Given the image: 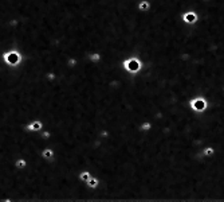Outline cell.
<instances>
[{
	"label": "cell",
	"mask_w": 224,
	"mask_h": 202,
	"mask_svg": "<svg viewBox=\"0 0 224 202\" xmlns=\"http://www.w3.org/2000/svg\"><path fill=\"white\" fill-rule=\"evenodd\" d=\"M208 107H209V102L204 96H195V97L188 100V109H189V112L196 113V115L205 113Z\"/></svg>",
	"instance_id": "cell-1"
},
{
	"label": "cell",
	"mask_w": 224,
	"mask_h": 202,
	"mask_svg": "<svg viewBox=\"0 0 224 202\" xmlns=\"http://www.w3.org/2000/svg\"><path fill=\"white\" fill-rule=\"evenodd\" d=\"M122 68L125 69L126 71H129L130 74L135 76V74H138L141 70H142L144 63H142V61H141L140 58H137V57H132V58H128V59L124 61Z\"/></svg>",
	"instance_id": "cell-2"
},
{
	"label": "cell",
	"mask_w": 224,
	"mask_h": 202,
	"mask_svg": "<svg viewBox=\"0 0 224 202\" xmlns=\"http://www.w3.org/2000/svg\"><path fill=\"white\" fill-rule=\"evenodd\" d=\"M3 59H4V62L7 63V65L16 66L22 61V57L19 55L18 51H8V53H5V54H4Z\"/></svg>",
	"instance_id": "cell-3"
},
{
	"label": "cell",
	"mask_w": 224,
	"mask_h": 202,
	"mask_svg": "<svg viewBox=\"0 0 224 202\" xmlns=\"http://www.w3.org/2000/svg\"><path fill=\"white\" fill-rule=\"evenodd\" d=\"M181 18H182V20H184L185 23H188V24H193V23H196V22L199 20L197 14L193 12V11H188V12L182 14Z\"/></svg>",
	"instance_id": "cell-4"
},
{
	"label": "cell",
	"mask_w": 224,
	"mask_h": 202,
	"mask_svg": "<svg viewBox=\"0 0 224 202\" xmlns=\"http://www.w3.org/2000/svg\"><path fill=\"white\" fill-rule=\"evenodd\" d=\"M42 125H43L42 121L35 120V121H32V123H30L26 128H27V131H39V129H42Z\"/></svg>",
	"instance_id": "cell-5"
},
{
	"label": "cell",
	"mask_w": 224,
	"mask_h": 202,
	"mask_svg": "<svg viewBox=\"0 0 224 202\" xmlns=\"http://www.w3.org/2000/svg\"><path fill=\"white\" fill-rule=\"evenodd\" d=\"M152 128H153V124H152L150 121H144V123H141L140 127H138V129H140L141 132H144V134H148V132H150Z\"/></svg>",
	"instance_id": "cell-6"
},
{
	"label": "cell",
	"mask_w": 224,
	"mask_h": 202,
	"mask_svg": "<svg viewBox=\"0 0 224 202\" xmlns=\"http://www.w3.org/2000/svg\"><path fill=\"white\" fill-rule=\"evenodd\" d=\"M86 183H87V186H89L90 189H95V187L99 185V181H98L97 178H93V176H90V178L86 181Z\"/></svg>",
	"instance_id": "cell-7"
},
{
	"label": "cell",
	"mask_w": 224,
	"mask_h": 202,
	"mask_svg": "<svg viewBox=\"0 0 224 202\" xmlns=\"http://www.w3.org/2000/svg\"><path fill=\"white\" fill-rule=\"evenodd\" d=\"M149 8H150V3L146 2V0H144V2H141L138 4V10L140 11H148Z\"/></svg>",
	"instance_id": "cell-8"
},
{
	"label": "cell",
	"mask_w": 224,
	"mask_h": 202,
	"mask_svg": "<svg viewBox=\"0 0 224 202\" xmlns=\"http://www.w3.org/2000/svg\"><path fill=\"white\" fill-rule=\"evenodd\" d=\"M42 156L45 158V159H51V158L54 156V151H52L51 148H46V150H43V152H42Z\"/></svg>",
	"instance_id": "cell-9"
},
{
	"label": "cell",
	"mask_w": 224,
	"mask_h": 202,
	"mask_svg": "<svg viewBox=\"0 0 224 202\" xmlns=\"http://www.w3.org/2000/svg\"><path fill=\"white\" fill-rule=\"evenodd\" d=\"M89 59L91 61V62H99V61H101V55L98 54V53H93V54H90L89 55Z\"/></svg>",
	"instance_id": "cell-10"
},
{
	"label": "cell",
	"mask_w": 224,
	"mask_h": 202,
	"mask_svg": "<svg viewBox=\"0 0 224 202\" xmlns=\"http://www.w3.org/2000/svg\"><path fill=\"white\" fill-rule=\"evenodd\" d=\"M90 176H91V175H90L89 171H82V173L79 174V179H81V181H83V182H86L87 179L90 178Z\"/></svg>",
	"instance_id": "cell-11"
},
{
	"label": "cell",
	"mask_w": 224,
	"mask_h": 202,
	"mask_svg": "<svg viewBox=\"0 0 224 202\" xmlns=\"http://www.w3.org/2000/svg\"><path fill=\"white\" fill-rule=\"evenodd\" d=\"M15 166H16V168H24L27 166V162L24 159H18L15 163Z\"/></svg>",
	"instance_id": "cell-12"
},
{
	"label": "cell",
	"mask_w": 224,
	"mask_h": 202,
	"mask_svg": "<svg viewBox=\"0 0 224 202\" xmlns=\"http://www.w3.org/2000/svg\"><path fill=\"white\" fill-rule=\"evenodd\" d=\"M77 65V61L75 59H68V66H71V68H74V66Z\"/></svg>",
	"instance_id": "cell-13"
},
{
	"label": "cell",
	"mask_w": 224,
	"mask_h": 202,
	"mask_svg": "<svg viewBox=\"0 0 224 202\" xmlns=\"http://www.w3.org/2000/svg\"><path fill=\"white\" fill-rule=\"evenodd\" d=\"M101 136L102 137H107V136H109V132H107V131H102L101 132Z\"/></svg>",
	"instance_id": "cell-14"
},
{
	"label": "cell",
	"mask_w": 224,
	"mask_h": 202,
	"mask_svg": "<svg viewBox=\"0 0 224 202\" xmlns=\"http://www.w3.org/2000/svg\"><path fill=\"white\" fill-rule=\"evenodd\" d=\"M42 136L45 137V139H48V137H50V132H45V134H43Z\"/></svg>",
	"instance_id": "cell-15"
},
{
	"label": "cell",
	"mask_w": 224,
	"mask_h": 202,
	"mask_svg": "<svg viewBox=\"0 0 224 202\" xmlns=\"http://www.w3.org/2000/svg\"><path fill=\"white\" fill-rule=\"evenodd\" d=\"M48 78H50V80H54L55 76H54V74H48Z\"/></svg>",
	"instance_id": "cell-16"
},
{
	"label": "cell",
	"mask_w": 224,
	"mask_h": 202,
	"mask_svg": "<svg viewBox=\"0 0 224 202\" xmlns=\"http://www.w3.org/2000/svg\"><path fill=\"white\" fill-rule=\"evenodd\" d=\"M223 92H224V86H223Z\"/></svg>",
	"instance_id": "cell-17"
}]
</instances>
